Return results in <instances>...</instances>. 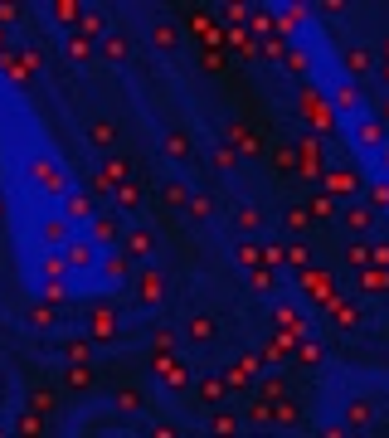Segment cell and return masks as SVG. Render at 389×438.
<instances>
[{
  "label": "cell",
  "instance_id": "cell-1",
  "mask_svg": "<svg viewBox=\"0 0 389 438\" xmlns=\"http://www.w3.org/2000/svg\"><path fill=\"white\" fill-rule=\"evenodd\" d=\"M136 283H141V302H146V307H151V302H161V297H166V278H161V273H156V268H146V273H141V278H136Z\"/></svg>",
  "mask_w": 389,
  "mask_h": 438
},
{
  "label": "cell",
  "instance_id": "cell-2",
  "mask_svg": "<svg viewBox=\"0 0 389 438\" xmlns=\"http://www.w3.org/2000/svg\"><path fill=\"white\" fill-rule=\"evenodd\" d=\"M102 54H107L112 64H122V59L132 54V39H127V34H107V39H102Z\"/></svg>",
  "mask_w": 389,
  "mask_h": 438
},
{
  "label": "cell",
  "instance_id": "cell-3",
  "mask_svg": "<svg viewBox=\"0 0 389 438\" xmlns=\"http://www.w3.org/2000/svg\"><path fill=\"white\" fill-rule=\"evenodd\" d=\"M151 44H161V49L171 54V49L181 44V29H176V24H156V29H151Z\"/></svg>",
  "mask_w": 389,
  "mask_h": 438
},
{
  "label": "cell",
  "instance_id": "cell-4",
  "mask_svg": "<svg viewBox=\"0 0 389 438\" xmlns=\"http://www.w3.org/2000/svg\"><path fill=\"white\" fill-rule=\"evenodd\" d=\"M166 156H176V161H185V156H190V141H185V132H166Z\"/></svg>",
  "mask_w": 389,
  "mask_h": 438
},
{
  "label": "cell",
  "instance_id": "cell-5",
  "mask_svg": "<svg viewBox=\"0 0 389 438\" xmlns=\"http://www.w3.org/2000/svg\"><path fill=\"white\" fill-rule=\"evenodd\" d=\"M234 224H239V229H258V224H263V210H253V205H239V210H234Z\"/></svg>",
  "mask_w": 389,
  "mask_h": 438
},
{
  "label": "cell",
  "instance_id": "cell-6",
  "mask_svg": "<svg viewBox=\"0 0 389 438\" xmlns=\"http://www.w3.org/2000/svg\"><path fill=\"white\" fill-rule=\"evenodd\" d=\"M161 195H166V205H181V210H185V200H190V190H185L181 181H166V190H161Z\"/></svg>",
  "mask_w": 389,
  "mask_h": 438
},
{
  "label": "cell",
  "instance_id": "cell-7",
  "mask_svg": "<svg viewBox=\"0 0 389 438\" xmlns=\"http://www.w3.org/2000/svg\"><path fill=\"white\" fill-rule=\"evenodd\" d=\"M185 210H190L194 219H209V210H214V200H209V195L199 190V195H190V200H185Z\"/></svg>",
  "mask_w": 389,
  "mask_h": 438
},
{
  "label": "cell",
  "instance_id": "cell-8",
  "mask_svg": "<svg viewBox=\"0 0 389 438\" xmlns=\"http://www.w3.org/2000/svg\"><path fill=\"white\" fill-rule=\"evenodd\" d=\"M209 429H214L219 438H234V434H239V419H234V414H214V424H209Z\"/></svg>",
  "mask_w": 389,
  "mask_h": 438
},
{
  "label": "cell",
  "instance_id": "cell-9",
  "mask_svg": "<svg viewBox=\"0 0 389 438\" xmlns=\"http://www.w3.org/2000/svg\"><path fill=\"white\" fill-rule=\"evenodd\" d=\"M346 224H351L355 234H365V229H370V210H365V205H355V210H346Z\"/></svg>",
  "mask_w": 389,
  "mask_h": 438
},
{
  "label": "cell",
  "instance_id": "cell-10",
  "mask_svg": "<svg viewBox=\"0 0 389 438\" xmlns=\"http://www.w3.org/2000/svg\"><path fill=\"white\" fill-rule=\"evenodd\" d=\"M127 248H132L136 258H141V253H151V234H146V229H136V234L127 239Z\"/></svg>",
  "mask_w": 389,
  "mask_h": 438
},
{
  "label": "cell",
  "instance_id": "cell-11",
  "mask_svg": "<svg viewBox=\"0 0 389 438\" xmlns=\"http://www.w3.org/2000/svg\"><path fill=\"white\" fill-rule=\"evenodd\" d=\"M102 273H107V278H117V283H122V278H127V258H107V263H102Z\"/></svg>",
  "mask_w": 389,
  "mask_h": 438
},
{
  "label": "cell",
  "instance_id": "cell-12",
  "mask_svg": "<svg viewBox=\"0 0 389 438\" xmlns=\"http://www.w3.org/2000/svg\"><path fill=\"white\" fill-rule=\"evenodd\" d=\"M214 336V327H209V317H199V322H190V341H209Z\"/></svg>",
  "mask_w": 389,
  "mask_h": 438
},
{
  "label": "cell",
  "instance_id": "cell-13",
  "mask_svg": "<svg viewBox=\"0 0 389 438\" xmlns=\"http://www.w3.org/2000/svg\"><path fill=\"white\" fill-rule=\"evenodd\" d=\"M93 141H97V146H112V141H117V132H112L107 122H97V127H93Z\"/></svg>",
  "mask_w": 389,
  "mask_h": 438
},
{
  "label": "cell",
  "instance_id": "cell-14",
  "mask_svg": "<svg viewBox=\"0 0 389 438\" xmlns=\"http://www.w3.org/2000/svg\"><path fill=\"white\" fill-rule=\"evenodd\" d=\"M365 419H370V404H351L346 409V424H365Z\"/></svg>",
  "mask_w": 389,
  "mask_h": 438
},
{
  "label": "cell",
  "instance_id": "cell-15",
  "mask_svg": "<svg viewBox=\"0 0 389 438\" xmlns=\"http://www.w3.org/2000/svg\"><path fill=\"white\" fill-rule=\"evenodd\" d=\"M385 288H389L385 273H370V278H365V292H385Z\"/></svg>",
  "mask_w": 389,
  "mask_h": 438
},
{
  "label": "cell",
  "instance_id": "cell-16",
  "mask_svg": "<svg viewBox=\"0 0 389 438\" xmlns=\"http://www.w3.org/2000/svg\"><path fill=\"white\" fill-rule=\"evenodd\" d=\"M370 200H375V210H389V185H375Z\"/></svg>",
  "mask_w": 389,
  "mask_h": 438
},
{
  "label": "cell",
  "instance_id": "cell-17",
  "mask_svg": "<svg viewBox=\"0 0 389 438\" xmlns=\"http://www.w3.org/2000/svg\"><path fill=\"white\" fill-rule=\"evenodd\" d=\"M97 239H117V219H97Z\"/></svg>",
  "mask_w": 389,
  "mask_h": 438
},
{
  "label": "cell",
  "instance_id": "cell-18",
  "mask_svg": "<svg viewBox=\"0 0 389 438\" xmlns=\"http://www.w3.org/2000/svg\"><path fill=\"white\" fill-rule=\"evenodd\" d=\"M214 161H219V166H224V171H229V166H234V161H239V156H234V151H229V146H219V151H214Z\"/></svg>",
  "mask_w": 389,
  "mask_h": 438
},
{
  "label": "cell",
  "instance_id": "cell-19",
  "mask_svg": "<svg viewBox=\"0 0 389 438\" xmlns=\"http://www.w3.org/2000/svg\"><path fill=\"white\" fill-rule=\"evenodd\" d=\"M102 176H107V181H122V176H127V166H122V161H107V171H102Z\"/></svg>",
  "mask_w": 389,
  "mask_h": 438
},
{
  "label": "cell",
  "instance_id": "cell-20",
  "mask_svg": "<svg viewBox=\"0 0 389 438\" xmlns=\"http://www.w3.org/2000/svg\"><path fill=\"white\" fill-rule=\"evenodd\" d=\"M302 360H306V365H316V360H321V346H316V341H311V346H302Z\"/></svg>",
  "mask_w": 389,
  "mask_h": 438
},
{
  "label": "cell",
  "instance_id": "cell-21",
  "mask_svg": "<svg viewBox=\"0 0 389 438\" xmlns=\"http://www.w3.org/2000/svg\"><path fill=\"white\" fill-rule=\"evenodd\" d=\"M151 438H176V429H171V424H161V429H151Z\"/></svg>",
  "mask_w": 389,
  "mask_h": 438
},
{
  "label": "cell",
  "instance_id": "cell-22",
  "mask_svg": "<svg viewBox=\"0 0 389 438\" xmlns=\"http://www.w3.org/2000/svg\"><path fill=\"white\" fill-rule=\"evenodd\" d=\"M385 54H389V39H385Z\"/></svg>",
  "mask_w": 389,
  "mask_h": 438
}]
</instances>
